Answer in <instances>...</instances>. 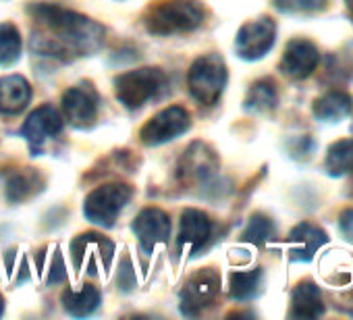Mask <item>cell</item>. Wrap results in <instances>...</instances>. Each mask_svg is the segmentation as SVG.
Returning a JSON list of instances; mask_svg holds the SVG:
<instances>
[{"mask_svg": "<svg viewBox=\"0 0 353 320\" xmlns=\"http://www.w3.org/2000/svg\"><path fill=\"white\" fill-rule=\"evenodd\" d=\"M32 17L44 30L34 34V48L67 59L69 54L96 52L104 42V30L92 19L54 5H34Z\"/></svg>", "mask_w": 353, "mask_h": 320, "instance_id": "6da1fadb", "label": "cell"}, {"mask_svg": "<svg viewBox=\"0 0 353 320\" xmlns=\"http://www.w3.org/2000/svg\"><path fill=\"white\" fill-rule=\"evenodd\" d=\"M204 21V7L198 0H170L160 3L145 13V28L156 36L185 34L200 28Z\"/></svg>", "mask_w": 353, "mask_h": 320, "instance_id": "7a4b0ae2", "label": "cell"}, {"mask_svg": "<svg viewBox=\"0 0 353 320\" xmlns=\"http://www.w3.org/2000/svg\"><path fill=\"white\" fill-rule=\"evenodd\" d=\"M188 86L198 102L214 104L227 86V67L223 59L216 54H206L198 59L190 69Z\"/></svg>", "mask_w": 353, "mask_h": 320, "instance_id": "3957f363", "label": "cell"}, {"mask_svg": "<svg viewBox=\"0 0 353 320\" xmlns=\"http://www.w3.org/2000/svg\"><path fill=\"white\" fill-rule=\"evenodd\" d=\"M166 88V77L158 69H137L117 79V98L127 108H139Z\"/></svg>", "mask_w": 353, "mask_h": 320, "instance_id": "277c9868", "label": "cell"}, {"mask_svg": "<svg viewBox=\"0 0 353 320\" xmlns=\"http://www.w3.org/2000/svg\"><path fill=\"white\" fill-rule=\"evenodd\" d=\"M131 188L121 183H108L94 190L83 204V214L100 227H112L125 204L131 200Z\"/></svg>", "mask_w": 353, "mask_h": 320, "instance_id": "5b68a950", "label": "cell"}, {"mask_svg": "<svg viewBox=\"0 0 353 320\" xmlns=\"http://www.w3.org/2000/svg\"><path fill=\"white\" fill-rule=\"evenodd\" d=\"M190 129V112L181 106H168L152 117L141 127V141L145 146H160L164 141L174 139Z\"/></svg>", "mask_w": 353, "mask_h": 320, "instance_id": "8992f818", "label": "cell"}, {"mask_svg": "<svg viewBox=\"0 0 353 320\" xmlns=\"http://www.w3.org/2000/svg\"><path fill=\"white\" fill-rule=\"evenodd\" d=\"M276 38V26L272 19L262 17L256 21L245 23L235 40V50L245 61H258L262 59L272 46Z\"/></svg>", "mask_w": 353, "mask_h": 320, "instance_id": "52a82bcc", "label": "cell"}, {"mask_svg": "<svg viewBox=\"0 0 353 320\" xmlns=\"http://www.w3.org/2000/svg\"><path fill=\"white\" fill-rule=\"evenodd\" d=\"M221 291V277L216 270L206 268L196 272L181 291V310L188 316H196L200 310L210 306Z\"/></svg>", "mask_w": 353, "mask_h": 320, "instance_id": "ba28073f", "label": "cell"}, {"mask_svg": "<svg viewBox=\"0 0 353 320\" xmlns=\"http://www.w3.org/2000/svg\"><path fill=\"white\" fill-rule=\"evenodd\" d=\"M318 63H320L318 48L310 40L297 38L287 44L281 61V71L291 79H305L316 71Z\"/></svg>", "mask_w": 353, "mask_h": 320, "instance_id": "9c48e42d", "label": "cell"}, {"mask_svg": "<svg viewBox=\"0 0 353 320\" xmlns=\"http://www.w3.org/2000/svg\"><path fill=\"white\" fill-rule=\"evenodd\" d=\"M133 231L145 252H152L158 243H164L170 235L168 214L160 208H145L133 221Z\"/></svg>", "mask_w": 353, "mask_h": 320, "instance_id": "30bf717a", "label": "cell"}, {"mask_svg": "<svg viewBox=\"0 0 353 320\" xmlns=\"http://www.w3.org/2000/svg\"><path fill=\"white\" fill-rule=\"evenodd\" d=\"M212 235V223L210 219L200 210H185L181 217V235H179V248L185 254H196L202 250Z\"/></svg>", "mask_w": 353, "mask_h": 320, "instance_id": "8fae6325", "label": "cell"}, {"mask_svg": "<svg viewBox=\"0 0 353 320\" xmlns=\"http://www.w3.org/2000/svg\"><path fill=\"white\" fill-rule=\"evenodd\" d=\"M328 241L326 233L314 223H299L289 233V256L295 262H310L314 254Z\"/></svg>", "mask_w": 353, "mask_h": 320, "instance_id": "7c38bea8", "label": "cell"}, {"mask_svg": "<svg viewBox=\"0 0 353 320\" xmlns=\"http://www.w3.org/2000/svg\"><path fill=\"white\" fill-rule=\"evenodd\" d=\"M63 131V119L52 106H40L36 112L30 114L26 125L21 127V135L34 148H40L48 137H54Z\"/></svg>", "mask_w": 353, "mask_h": 320, "instance_id": "4fadbf2b", "label": "cell"}, {"mask_svg": "<svg viewBox=\"0 0 353 320\" xmlns=\"http://www.w3.org/2000/svg\"><path fill=\"white\" fill-rule=\"evenodd\" d=\"M63 108H65L67 121L75 127H90L98 114L96 96L85 88L67 90L63 96Z\"/></svg>", "mask_w": 353, "mask_h": 320, "instance_id": "5bb4252c", "label": "cell"}, {"mask_svg": "<svg viewBox=\"0 0 353 320\" xmlns=\"http://www.w3.org/2000/svg\"><path fill=\"white\" fill-rule=\"evenodd\" d=\"M32 100V88L21 75H9L0 79V110L7 114L21 112Z\"/></svg>", "mask_w": 353, "mask_h": 320, "instance_id": "9a60e30c", "label": "cell"}, {"mask_svg": "<svg viewBox=\"0 0 353 320\" xmlns=\"http://www.w3.org/2000/svg\"><path fill=\"white\" fill-rule=\"evenodd\" d=\"M324 314L322 293L312 281H301L291 293V316L295 318H318Z\"/></svg>", "mask_w": 353, "mask_h": 320, "instance_id": "2e32d148", "label": "cell"}, {"mask_svg": "<svg viewBox=\"0 0 353 320\" xmlns=\"http://www.w3.org/2000/svg\"><path fill=\"white\" fill-rule=\"evenodd\" d=\"M353 110V98L347 92L332 90L314 102V117L324 123H336Z\"/></svg>", "mask_w": 353, "mask_h": 320, "instance_id": "e0dca14e", "label": "cell"}, {"mask_svg": "<svg viewBox=\"0 0 353 320\" xmlns=\"http://www.w3.org/2000/svg\"><path fill=\"white\" fill-rule=\"evenodd\" d=\"M324 169L332 177L353 173V139H339L328 148L324 158Z\"/></svg>", "mask_w": 353, "mask_h": 320, "instance_id": "ac0fdd59", "label": "cell"}, {"mask_svg": "<svg viewBox=\"0 0 353 320\" xmlns=\"http://www.w3.org/2000/svg\"><path fill=\"white\" fill-rule=\"evenodd\" d=\"M63 303L65 310L73 316H88L92 314L98 303H100V293L92 285H81V287H71L63 293Z\"/></svg>", "mask_w": 353, "mask_h": 320, "instance_id": "d6986e66", "label": "cell"}, {"mask_svg": "<svg viewBox=\"0 0 353 320\" xmlns=\"http://www.w3.org/2000/svg\"><path fill=\"white\" fill-rule=\"evenodd\" d=\"M262 289V268L239 270L231 274V295L235 299L256 297Z\"/></svg>", "mask_w": 353, "mask_h": 320, "instance_id": "ffe728a7", "label": "cell"}, {"mask_svg": "<svg viewBox=\"0 0 353 320\" xmlns=\"http://www.w3.org/2000/svg\"><path fill=\"white\" fill-rule=\"evenodd\" d=\"M40 186H42V181H40V175L38 173H34L32 169L19 171L7 183V196L13 202H23L30 196H34L40 190Z\"/></svg>", "mask_w": 353, "mask_h": 320, "instance_id": "44dd1931", "label": "cell"}, {"mask_svg": "<svg viewBox=\"0 0 353 320\" xmlns=\"http://www.w3.org/2000/svg\"><path fill=\"white\" fill-rule=\"evenodd\" d=\"M183 165H185V175L188 177H206L214 171L216 167V160L212 156V152H206V148L202 143L192 146V150L185 154L183 158Z\"/></svg>", "mask_w": 353, "mask_h": 320, "instance_id": "7402d4cb", "label": "cell"}, {"mask_svg": "<svg viewBox=\"0 0 353 320\" xmlns=\"http://www.w3.org/2000/svg\"><path fill=\"white\" fill-rule=\"evenodd\" d=\"M21 57V36L13 23H0V67H9Z\"/></svg>", "mask_w": 353, "mask_h": 320, "instance_id": "603a6c76", "label": "cell"}, {"mask_svg": "<svg viewBox=\"0 0 353 320\" xmlns=\"http://www.w3.org/2000/svg\"><path fill=\"white\" fill-rule=\"evenodd\" d=\"M279 102V94H276V86L270 81V79H262V81H256L248 94V108L250 110H258V112H266V110H272Z\"/></svg>", "mask_w": 353, "mask_h": 320, "instance_id": "cb8c5ba5", "label": "cell"}, {"mask_svg": "<svg viewBox=\"0 0 353 320\" xmlns=\"http://www.w3.org/2000/svg\"><path fill=\"white\" fill-rule=\"evenodd\" d=\"M274 235V223L264 214H254L248 223V229L243 231V239L254 246H264Z\"/></svg>", "mask_w": 353, "mask_h": 320, "instance_id": "d4e9b609", "label": "cell"}, {"mask_svg": "<svg viewBox=\"0 0 353 320\" xmlns=\"http://www.w3.org/2000/svg\"><path fill=\"white\" fill-rule=\"evenodd\" d=\"M274 7L283 13H316L326 7V0H274Z\"/></svg>", "mask_w": 353, "mask_h": 320, "instance_id": "484cf974", "label": "cell"}, {"mask_svg": "<svg viewBox=\"0 0 353 320\" xmlns=\"http://www.w3.org/2000/svg\"><path fill=\"white\" fill-rule=\"evenodd\" d=\"M117 283L123 291H131L135 287V270H133V264L129 260V256L123 258L121 266H119V277H117Z\"/></svg>", "mask_w": 353, "mask_h": 320, "instance_id": "4316f807", "label": "cell"}, {"mask_svg": "<svg viewBox=\"0 0 353 320\" xmlns=\"http://www.w3.org/2000/svg\"><path fill=\"white\" fill-rule=\"evenodd\" d=\"M65 277H67V272H65V262H63V256L57 252L54 254V264L50 266V274H48V283H61V281H65Z\"/></svg>", "mask_w": 353, "mask_h": 320, "instance_id": "83f0119b", "label": "cell"}, {"mask_svg": "<svg viewBox=\"0 0 353 320\" xmlns=\"http://www.w3.org/2000/svg\"><path fill=\"white\" fill-rule=\"evenodd\" d=\"M339 225H341V231L345 233V237H347L349 241H353V210H345V212L341 214Z\"/></svg>", "mask_w": 353, "mask_h": 320, "instance_id": "f1b7e54d", "label": "cell"}, {"mask_svg": "<svg viewBox=\"0 0 353 320\" xmlns=\"http://www.w3.org/2000/svg\"><path fill=\"white\" fill-rule=\"evenodd\" d=\"M347 9H349V13H351V17H353V0H347Z\"/></svg>", "mask_w": 353, "mask_h": 320, "instance_id": "f546056e", "label": "cell"}, {"mask_svg": "<svg viewBox=\"0 0 353 320\" xmlns=\"http://www.w3.org/2000/svg\"><path fill=\"white\" fill-rule=\"evenodd\" d=\"M3 312H5V299L0 297V314H3Z\"/></svg>", "mask_w": 353, "mask_h": 320, "instance_id": "4dcf8cb0", "label": "cell"}]
</instances>
